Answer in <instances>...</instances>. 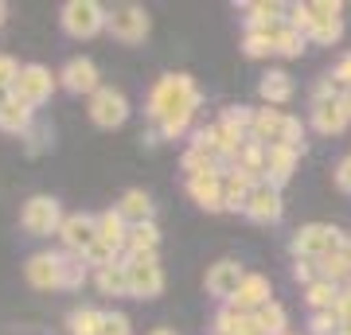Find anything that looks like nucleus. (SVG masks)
I'll return each instance as SVG.
<instances>
[{"label":"nucleus","instance_id":"2eb2a0df","mask_svg":"<svg viewBox=\"0 0 351 335\" xmlns=\"http://www.w3.org/2000/svg\"><path fill=\"white\" fill-rule=\"evenodd\" d=\"M24 277L32 288H59V249H39L24 261Z\"/></svg>","mask_w":351,"mask_h":335},{"label":"nucleus","instance_id":"4c0bfd02","mask_svg":"<svg viewBox=\"0 0 351 335\" xmlns=\"http://www.w3.org/2000/svg\"><path fill=\"white\" fill-rule=\"evenodd\" d=\"M98 335H133V323H129L125 312H101Z\"/></svg>","mask_w":351,"mask_h":335},{"label":"nucleus","instance_id":"5701e85b","mask_svg":"<svg viewBox=\"0 0 351 335\" xmlns=\"http://www.w3.org/2000/svg\"><path fill=\"white\" fill-rule=\"evenodd\" d=\"M250 187H254L250 175H242V172H234V168H226V175H223V211H234V214L246 211Z\"/></svg>","mask_w":351,"mask_h":335},{"label":"nucleus","instance_id":"9b49d317","mask_svg":"<svg viewBox=\"0 0 351 335\" xmlns=\"http://www.w3.org/2000/svg\"><path fill=\"white\" fill-rule=\"evenodd\" d=\"M59 86H63L66 94H75V98H82V94L90 98V94L101 86V75H98V66H94V59H86V55L66 59L63 71H59Z\"/></svg>","mask_w":351,"mask_h":335},{"label":"nucleus","instance_id":"ea45409f","mask_svg":"<svg viewBox=\"0 0 351 335\" xmlns=\"http://www.w3.org/2000/svg\"><path fill=\"white\" fill-rule=\"evenodd\" d=\"M16 75H20V62H16L12 55H0V94H4V98H8Z\"/></svg>","mask_w":351,"mask_h":335},{"label":"nucleus","instance_id":"393cba45","mask_svg":"<svg viewBox=\"0 0 351 335\" xmlns=\"http://www.w3.org/2000/svg\"><path fill=\"white\" fill-rule=\"evenodd\" d=\"M125 238H129V223H125L117 211H113V207L98 214V242L113 246L117 253H125Z\"/></svg>","mask_w":351,"mask_h":335},{"label":"nucleus","instance_id":"49530a36","mask_svg":"<svg viewBox=\"0 0 351 335\" xmlns=\"http://www.w3.org/2000/svg\"><path fill=\"white\" fill-rule=\"evenodd\" d=\"M343 110H348V117H351V86H348V94H343Z\"/></svg>","mask_w":351,"mask_h":335},{"label":"nucleus","instance_id":"4be33fe9","mask_svg":"<svg viewBox=\"0 0 351 335\" xmlns=\"http://www.w3.org/2000/svg\"><path fill=\"white\" fill-rule=\"evenodd\" d=\"M285 110H274V106H265V110H254V125H250V137L258 145H277L281 140V129H285Z\"/></svg>","mask_w":351,"mask_h":335},{"label":"nucleus","instance_id":"412c9836","mask_svg":"<svg viewBox=\"0 0 351 335\" xmlns=\"http://www.w3.org/2000/svg\"><path fill=\"white\" fill-rule=\"evenodd\" d=\"M258 94H262L265 106H289L293 101V94H297V86H293V75L289 71H265L262 82H258Z\"/></svg>","mask_w":351,"mask_h":335},{"label":"nucleus","instance_id":"39448f33","mask_svg":"<svg viewBox=\"0 0 351 335\" xmlns=\"http://www.w3.org/2000/svg\"><path fill=\"white\" fill-rule=\"evenodd\" d=\"M106 32H110L117 43H145L152 32V16L141 8V4H117V8H106Z\"/></svg>","mask_w":351,"mask_h":335},{"label":"nucleus","instance_id":"dca6fc26","mask_svg":"<svg viewBox=\"0 0 351 335\" xmlns=\"http://www.w3.org/2000/svg\"><path fill=\"white\" fill-rule=\"evenodd\" d=\"M188 195L195 199V207L219 214V211H223V175H219V172L188 175Z\"/></svg>","mask_w":351,"mask_h":335},{"label":"nucleus","instance_id":"f704fd0d","mask_svg":"<svg viewBox=\"0 0 351 335\" xmlns=\"http://www.w3.org/2000/svg\"><path fill=\"white\" fill-rule=\"evenodd\" d=\"M82 261H86L90 269L98 273V269H106V265H117V261H121V253H117L113 246H106V242H94V246L82 253Z\"/></svg>","mask_w":351,"mask_h":335},{"label":"nucleus","instance_id":"2f4dec72","mask_svg":"<svg viewBox=\"0 0 351 335\" xmlns=\"http://www.w3.org/2000/svg\"><path fill=\"white\" fill-rule=\"evenodd\" d=\"M219 125H223L226 133H234V137H250V125H254V110L250 106H226L223 117H219Z\"/></svg>","mask_w":351,"mask_h":335},{"label":"nucleus","instance_id":"20e7f679","mask_svg":"<svg viewBox=\"0 0 351 335\" xmlns=\"http://www.w3.org/2000/svg\"><path fill=\"white\" fill-rule=\"evenodd\" d=\"M59 27L71 39H94L106 32V8L98 0H66L59 8Z\"/></svg>","mask_w":351,"mask_h":335},{"label":"nucleus","instance_id":"cd10ccee","mask_svg":"<svg viewBox=\"0 0 351 335\" xmlns=\"http://www.w3.org/2000/svg\"><path fill=\"white\" fill-rule=\"evenodd\" d=\"M94 285H98L101 297H129V273H125V261L117 265H106L94 273Z\"/></svg>","mask_w":351,"mask_h":335},{"label":"nucleus","instance_id":"473e14b6","mask_svg":"<svg viewBox=\"0 0 351 335\" xmlns=\"http://www.w3.org/2000/svg\"><path fill=\"white\" fill-rule=\"evenodd\" d=\"M101 327V312L98 308H75L66 316V332L71 335H98Z\"/></svg>","mask_w":351,"mask_h":335},{"label":"nucleus","instance_id":"bb28decb","mask_svg":"<svg viewBox=\"0 0 351 335\" xmlns=\"http://www.w3.org/2000/svg\"><path fill=\"white\" fill-rule=\"evenodd\" d=\"M269 39H274V55H285V59H301L304 51H308V39L301 32H293L285 20L269 32Z\"/></svg>","mask_w":351,"mask_h":335},{"label":"nucleus","instance_id":"0eeeda50","mask_svg":"<svg viewBox=\"0 0 351 335\" xmlns=\"http://www.w3.org/2000/svg\"><path fill=\"white\" fill-rule=\"evenodd\" d=\"M129 273V297L133 300H156L164 293V269L160 258H121Z\"/></svg>","mask_w":351,"mask_h":335},{"label":"nucleus","instance_id":"b1692460","mask_svg":"<svg viewBox=\"0 0 351 335\" xmlns=\"http://www.w3.org/2000/svg\"><path fill=\"white\" fill-rule=\"evenodd\" d=\"M90 281V265L78 253H66V249H59V288L63 293H75V288H82Z\"/></svg>","mask_w":351,"mask_h":335},{"label":"nucleus","instance_id":"37998d69","mask_svg":"<svg viewBox=\"0 0 351 335\" xmlns=\"http://www.w3.org/2000/svg\"><path fill=\"white\" fill-rule=\"evenodd\" d=\"M332 316H336L339 323H351V285H343V288H339L336 304H332Z\"/></svg>","mask_w":351,"mask_h":335},{"label":"nucleus","instance_id":"09e8293b","mask_svg":"<svg viewBox=\"0 0 351 335\" xmlns=\"http://www.w3.org/2000/svg\"><path fill=\"white\" fill-rule=\"evenodd\" d=\"M4 20H8V4H0V27H4Z\"/></svg>","mask_w":351,"mask_h":335},{"label":"nucleus","instance_id":"58836bf2","mask_svg":"<svg viewBox=\"0 0 351 335\" xmlns=\"http://www.w3.org/2000/svg\"><path fill=\"white\" fill-rule=\"evenodd\" d=\"M339 320L332 312H308V335H336Z\"/></svg>","mask_w":351,"mask_h":335},{"label":"nucleus","instance_id":"c03bdc74","mask_svg":"<svg viewBox=\"0 0 351 335\" xmlns=\"http://www.w3.org/2000/svg\"><path fill=\"white\" fill-rule=\"evenodd\" d=\"M332 75H336L339 82H343V86H351V51H348V55H343V59L336 62V71H332Z\"/></svg>","mask_w":351,"mask_h":335},{"label":"nucleus","instance_id":"864d4df0","mask_svg":"<svg viewBox=\"0 0 351 335\" xmlns=\"http://www.w3.org/2000/svg\"><path fill=\"white\" fill-rule=\"evenodd\" d=\"M289 335H297V332H289Z\"/></svg>","mask_w":351,"mask_h":335},{"label":"nucleus","instance_id":"4468645a","mask_svg":"<svg viewBox=\"0 0 351 335\" xmlns=\"http://www.w3.org/2000/svg\"><path fill=\"white\" fill-rule=\"evenodd\" d=\"M297 160H301V152H293V149H285V145H265V184L269 187H281L293 179V168H297Z\"/></svg>","mask_w":351,"mask_h":335},{"label":"nucleus","instance_id":"603ef678","mask_svg":"<svg viewBox=\"0 0 351 335\" xmlns=\"http://www.w3.org/2000/svg\"><path fill=\"white\" fill-rule=\"evenodd\" d=\"M0 101H4V94H0Z\"/></svg>","mask_w":351,"mask_h":335},{"label":"nucleus","instance_id":"a211bd4d","mask_svg":"<svg viewBox=\"0 0 351 335\" xmlns=\"http://www.w3.org/2000/svg\"><path fill=\"white\" fill-rule=\"evenodd\" d=\"M351 125L343 101H313V129L320 137H339Z\"/></svg>","mask_w":351,"mask_h":335},{"label":"nucleus","instance_id":"7c9ffc66","mask_svg":"<svg viewBox=\"0 0 351 335\" xmlns=\"http://www.w3.org/2000/svg\"><path fill=\"white\" fill-rule=\"evenodd\" d=\"M250 323H254V316H242V312H234L230 304H223V308L215 312V320H211V327H215L211 335H242Z\"/></svg>","mask_w":351,"mask_h":335},{"label":"nucleus","instance_id":"a19ab883","mask_svg":"<svg viewBox=\"0 0 351 335\" xmlns=\"http://www.w3.org/2000/svg\"><path fill=\"white\" fill-rule=\"evenodd\" d=\"M332 179H336V187L343 191V195H351V152L339 156V164L332 168Z\"/></svg>","mask_w":351,"mask_h":335},{"label":"nucleus","instance_id":"1a4fd4ad","mask_svg":"<svg viewBox=\"0 0 351 335\" xmlns=\"http://www.w3.org/2000/svg\"><path fill=\"white\" fill-rule=\"evenodd\" d=\"M59 242H63L66 253H86L94 242H98V214L90 211H75V214H63V226H59Z\"/></svg>","mask_w":351,"mask_h":335},{"label":"nucleus","instance_id":"c9c22d12","mask_svg":"<svg viewBox=\"0 0 351 335\" xmlns=\"http://www.w3.org/2000/svg\"><path fill=\"white\" fill-rule=\"evenodd\" d=\"M242 51H246V59H269L274 55V39L258 36V32H246L242 36Z\"/></svg>","mask_w":351,"mask_h":335},{"label":"nucleus","instance_id":"ddd939ff","mask_svg":"<svg viewBox=\"0 0 351 335\" xmlns=\"http://www.w3.org/2000/svg\"><path fill=\"white\" fill-rule=\"evenodd\" d=\"M274 300V285H269V277L265 273H246V281L239 285L234 300H230V308L242 312V316H254L258 308H265Z\"/></svg>","mask_w":351,"mask_h":335},{"label":"nucleus","instance_id":"c85d7f7f","mask_svg":"<svg viewBox=\"0 0 351 335\" xmlns=\"http://www.w3.org/2000/svg\"><path fill=\"white\" fill-rule=\"evenodd\" d=\"M254 327L262 335H289V312L277 304V300H269L265 308L254 312Z\"/></svg>","mask_w":351,"mask_h":335},{"label":"nucleus","instance_id":"423d86ee","mask_svg":"<svg viewBox=\"0 0 351 335\" xmlns=\"http://www.w3.org/2000/svg\"><path fill=\"white\" fill-rule=\"evenodd\" d=\"M20 226L32 238L59 234V226H63V203L55 195H32L24 203V211H20Z\"/></svg>","mask_w":351,"mask_h":335},{"label":"nucleus","instance_id":"8fccbe9b","mask_svg":"<svg viewBox=\"0 0 351 335\" xmlns=\"http://www.w3.org/2000/svg\"><path fill=\"white\" fill-rule=\"evenodd\" d=\"M343 253H348V258H351V234L343 238Z\"/></svg>","mask_w":351,"mask_h":335},{"label":"nucleus","instance_id":"a18cd8bd","mask_svg":"<svg viewBox=\"0 0 351 335\" xmlns=\"http://www.w3.org/2000/svg\"><path fill=\"white\" fill-rule=\"evenodd\" d=\"M149 335H176V332H172V327H152Z\"/></svg>","mask_w":351,"mask_h":335},{"label":"nucleus","instance_id":"72a5a7b5","mask_svg":"<svg viewBox=\"0 0 351 335\" xmlns=\"http://www.w3.org/2000/svg\"><path fill=\"white\" fill-rule=\"evenodd\" d=\"M339 36H343V20H313L308 43H316V47H332V43H339Z\"/></svg>","mask_w":351,"mask_h":335},{"label":"nucleus","instance_id":"a878e982","mask_svg":"<svg viewBox=\"0 0 351 335\" xmlns=\"http://www.w3.org/2000/svg\"><path fill=\"white\" fill-rule=\"evenodd\" d=\"M316 277H320V281H332L336 288L351 285V258L343 253V249H336V253L320 258V261H316Z\"/></svg>","mask_w":351,"mask_h":335},{"label":"nucleus","instance_id":"f3484780","mask_svg":"<svg viewBox=\"0 0 351 335\" xmlns=\"http://www.w3.org/2000/svg\"><path fill=\"white\" fill-rule=\"evenodd\" d=\"M113 211L121 214L129 226H141V223H156L152 214H156V203H152L149 191H141V187H129L125 195L117 199V207Z\"/></svg>","mask_w":351,"mask_h":335},{"label":"nucleus","instance_id":"c756f323","mask_svg":"<svg viewBox=\"0 0 351 335\" xmlns=\"http://www.w3.org/2000/svg\"><path fill=\"white\" fill-rule=\"evenodd\" d=\"M336 297H339V288L332 281H320L316 277L313 285H304V304H308V312H332Z\"/></svg>","mask_w":351,"mask_h":335},{"label":"nucleus","instance_id":"7ed1b4c3","mask_svg":"<svg viewBox=\"0 0 351 335\" xmlns=\"http://www.w3.org/2000/svg\"><path fill=\"white\" fill-rule=\"evenodd\" d=\"M59 90V75H51L47 66H39V62H24L20 66V75H16L12 90H8V98L24 101V106H32V110H39V106H47L51 94Z\"/></svg>","mask_w":351,"mask_h":335},{"label":"nucleus","instance_id":"6ab92c4d","mask_svg":"<svg viewBox=\"0 0 351 335\" xmlns=\"http://www.w3.org/2000/svg\"><path fill=\"white\" fill-rule=\"evenodd\" d=\"M121 258H160V226L156 223L129 226L125 253H121Z\"/></svg>","mask_w":351,"mask_h":335},{"label":"nucleus","instance_id":"6e6552de","mask_svg":"<svg viewBox=\"0 0 351 335\" xmlns=\"http://www.w3.org/2000/svg\"><path fill=\"white\" fill-rule=\"evenodd\" d=\"M90 121L98 129H121L129 121V98L117 86H98L90 94Z\"/></svg>","mask_w":351,"mask_h":335},{"label":"nucleus","instance_id":"f257e3e1","mask_svg":"<svg viewBox=\"0 0 351 335\" xmlns=\"http://www.w3.org/2000/svg\"><path fill=\"white\" fill-rule=\"evenodd\" d=\"M199 101H203V94L195 86V78L184 75V71H172V75H160L156 86L149 90L145 113L156 125V137L160 140H180L191 129V121H195Z\"/></svg>","mask_w":351,"mask_h":335},{"label":"nucleus","instance_id":"f8f14e48","mask_svg":"<svg viewBox=\"0 0 351 335\" xmlns=\"http://www.w3.org/2000/svg\"><path fill=\"white\" fill-rule=\"evenodd\" d=\"M242 281H246V269H242V261H234V258L215 261L211 269H207V293H211L215 300H223V304L234 300Z\"/></svg>","mask_w":351,"mask_h":335},{"label":"nucleus","instance_id":"3c124183","mask_svg":"<svg viewBox=\"0 0 351 335\" xmlns=\"http://www.w3.org/2000/svg\"><path fill=\"white\" fill-rule=\"evenodd\" d=\"M242 335H262V332H258V327H254V323H250V327H246V332H242Z\"/></svg>","mask_w":351,"mask_h":335},{"label":"nucleus","instance_id":"9d476101","mask_svg":"<svg viewBox=\"0 0 351 335\" xmlns=\"http://www.w3.org/2000/svg\"><path fill=\"white\" fill-rule=\"evenodd\" d=\"M242 214L258 226H274V223H281V214H285V199H281L277 187H269L262 179V184L250 187V199H246V211Z\"/></svg>","mask_w":351,"mask_h":335},{"label":"nucleus","instance_id":"f03ea898","mask_svg":"<svg viewBox=\"0 0 351 335\" xmlns=\"http://www.w3.org/2000/svg\"><path fill=\"white\" fill-rule=\"evenodd\" d=\"M343 230L332 223H304L297 234L289 238V253L293 258H304V261H320L328 258V253H336V249H343Z\"/></svg>","mask_w":351,"mask_h":335},{"label":"nucleus","instance_id":"aec40b11","mask_svg":"<svg viewBox=\"0 0 351 335\" xmlns=\"http://www.w3.org/2000/svg\"><path fill=\"white\" fill-rule=\"evenodd\" d=\"M36 125V110L24 106L16 98H4L0 101V133H12V137H27Z\"/></svg>","mask_w":351,"mask_h":335},{"label":"nucleus","instance_id":"de8ad7c7","mask_svg":"<svg viewBox=\"0 0 351 335\" xmlns=\"http://www.w3.org/2000/svg\"><path fill=\"white\" fill-rule=\"evenodd\" d=\"M336 335H351V323H339V327H336Z\"/></svg>","mask_w":351,"mask_h":335},{"label":"nucleus","instance_id":"e433bc0d","mask_svg":"<svg viewBox=\"0 0 351 335\" xmlns=\"http://www.w3.org/2000/svg\"><path fill=\"white\" fill-rule=\"evenodd\" d=\"M343 94H348V86H343L336 75H324L313 90V101H343Z\"/></svg>","mask_w":351,"mask_h":335},{"label":"nucleus","instance_id":"79ce46f5","mask_svg":"<svg viewBox=\"0 0 351 335\" xmlns=\"http://www.w3.org/2000/svg\"><path fill=\"white\" fill-rule=\"evenodd\" d=\"M293 281H297V285H313L316 281V261L293 258Z\"/></svg>","mask_w":351,"mask_h":335}]
</instances>
